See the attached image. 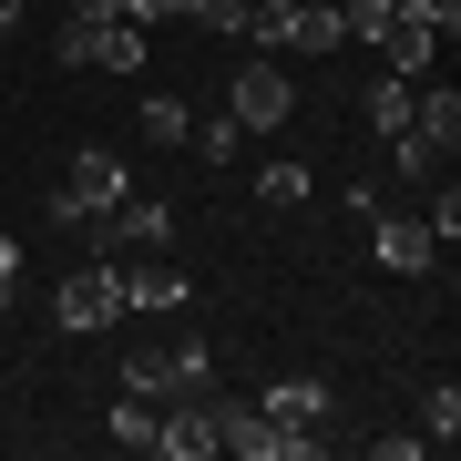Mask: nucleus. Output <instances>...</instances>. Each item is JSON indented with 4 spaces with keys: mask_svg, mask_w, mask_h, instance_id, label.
I'll list each match as a JSON object with an SVG mask.
<instances>
[{
    "mask_svg": "<svg viewBox=\"0 0 461 461\" xmlns=\"http://www.w3.org/2000/svg\"><path fill=\"white\" fill-rule=\"evenodd\" d=\"M451 32H461V0H390V21H379V62L400 72V83H420L430 62L451 51Z\"/></svg>",
    "mask_w": 461,
    "mask_h": 461,
    "instance_id": "f257e3e1",
    "label": "nucleus"
},
{
    "mask_svg": "<svg viewBox=\"0 0 461 461\" xmlns=\"http://www.w3.org/2000/svg\"><path fill=\"white\" fill-rule=\"evenodd\" d=\"M247 32H257L267 62H329V51H348L339 0H297V11H277V21H247Z\"/></svg>",
    "mask_w": 461,
    "mask_h": 461,
    "instance_id": "f03ea898",
    "label": "nucleus"
},
{
    "mask_svg": "<svg viewBox=\"0 0 461 461\" xmlns=\"http://www.w3.org/2000/svg\"><path fill=\"white\" fill-rule=\"evenodd\" d=\"M51 318H62L72 339L113 329V318H123V267H113V257H83V267L62 277V297H51Z\"/></svg>",
    "mask_w": 461,
    "mask_h": 461,
    "instance_id": "7ed1b4c3",
    "label": "nucleus"
},
{
    "mask_svg": "<svg viewBox=\"0 0 461 461\" xmlns=\"http://www.w3.org/2000/svg\"><path fill=\"white\" fill-rule=\"evenodd\" d=\"M226 113L247 123V133H287V113H297V83H287V62H267V51H257V62L226 83Z\"/></svg>",
    "mask_w": 461,
    "mask_h": 461,
    "instance_id": "20e7f679",
    "label": "nucleus"
},
{
    "mask_svg": "<svg viewBox=\"0 0 461 461\" xmlns=\"http://www.w3.org/2000/svg\"><path fill=\"white\" fill-rule=\"evenodd\" d=\"M359 226H369V267H390V277H430L441 236L420 226V205H411V215H390V205H379V215H359Z\"/></svg>",
    "mask_w": 461,
    "mask_h": 461,
    "instance_id": "39448f33",
    "label": "nucleus"
},
{
    "mask_svg": "<svg viewBox=\"0 0 461 461\" xmlns=\"http://www.w3.org/2000/svg\"><path fill=\"white\" fill-rule=\"evenodd\" d=\"M133 390H144V400H185V390H205V379H215V359H205V348H133Z\"/></svg>",
    "mask_w": 461,
    "mask_h": 461,
    "instance_id": "423d86ee",
    "label": "nucleus"
},
{
    "mask_svg": "<svg viewBox=\"0 0 461 461\" xmlns=\"http://www.w3.org/2000/svg\"><path fill=\"white\" fill-rule=\"evenodd\" d=\"M154 451H165V461H215V411H205V390H185L175 411H154Z\"/></svg>",
    "mask_w": 461,
    "mask_h": 461,
    "instance_id": "0eeeda50",
    "label": "nucleus"
},
{
    "mask_svg": "<svg viewBox=\"0 0 461 461\" xmlns=\"http://www.w3.org/2000/svg\"><path fill=\"white\" fill-rule=\"evenodd\" d=\"M175 247V205L165 195H123L113 205V257H165Z\"/></svg>",
    "mask_w": 461,
    "mask_h": 461,
    "instance_id": "6e6552de",
    "label": "nucleus"
},
{
    "mask_svg": "<svg viewBox=\"0 0 461 461\" xmlns=\"http://www.w3.org/2000/svg\"><path fill=\"white\" fill-rule=\"evenodd\" d=\"M257 411H267V420H287V430H318V441H329V411H339V400H329V379H267V390H257Z\"/></svg>",
    "mask_w": 461,
    "mask_h": 461,
    "instance_id": "1a4fd4ad",
    "label": "nucleus"
},
{
    "mask_svg": "<svg viewBox=\"0 0 461 461\" xmlns=\"http://www.w3.org/2000/svg\"><path fill=\"white\" fill-rule=\"evenodd\" d=\"M185 297H195V287H185V267H123V318H175L185 308Z\"/></svg>",
    "mask_w": 461,
    "mask_h": 461,
    "instance_id": "9d476101",
    "label": "nucleus"
},
{
    "mask_svg": "<svg viewBox=\"0 0 461 461\" xmlns=\"http://www.w3.org/2000/svg\"><path fill=\"white\" fill-rule=\"evenodd\" d=\"M411 133H430V144L451 154V144H461V93H451V83H420V93H411Z\"/></svg>",
    "mask_w": 461,
    "mask_h": 461,
    "instance_id": "9b49d317",
    "label": "nucleus"
},
{
    "mask_svg": "<svg viewBox=\"0 0 461 461\" xmlns=\"http://www.w3.org/2000/svg\"><path fill=\"white\" fill-rule=\"evenodd\" d=\"M93 72H144V21H93Z\"/></svg>",
    "mask_w": 461,
    "mask_h": 461,
    "instance_id": "f8f14e48",
    "label": "nucleus"
},
{
    "mask_svg": "<svg viewBox=\"0 0 461 461\" xmlns=\"http://www.w3.org/2000/svg\"><path fill=\"white\" fill-rule=\"evenodd\" d=\"M308 185H318V175L297 165V154H267V165H257V205H267V215H287L297 195H308Z\"/></svg>",
    "mask_w": 461,
    "mask_h": 461,
    "instance_id": "ddd939ff",
    "label": "nucleus"
},
{
    "mask_svg": "<svg viewBox=\"0 0 461 461\" xmlns=\"http://www.w3.org/2000/svg\"><path fill=\"white\" fill-rule=\"evenodd\" d=\"M133 123H144V144H165V154L185 144V133H195V113H185L175 93H144V103H133Z\"/></svg>",
    "mask_w": 461,
    "mask_h": 461,
    "instance_id": "4468645a",
    "label": "nucleus"
},
{
    "mask_svg": "<svg viewBox=\"0 0 461 461\" xmlns=\"http://www.w3.org/2000/svg\"><path fill=\"white\" fill-rule=\"evenodd\" d=\"M451 441H461V390L430 379V400H420V451H451Z\"/></svg>",
    "mask_w": 461,
    "mask_h": 461,
    "instance_id": "2eb2a0df",
    "label": "nucleus"
},
{
    "mask_svg": "<svg viewBox=\"0 0 461 461\" xmlns=\"http://www.w3.org/2000/svg\"><path fill=\"white\" fill-rule=\"evenodd\" d=\"M441 165H451V154L430 144V133H390V175H400V185H430Z\"/></svg>",
    "mask_w": 461,
    "mask_h": 461,
    "instance_id": "dca6fc26",
    "label": "nucleus"
},
{
    "mask_svg": "<svg viewBox=\"0 0 461 461\" xmlns=\"http://www.w3.org/2000/svg\"><path fill=\"white\" fill-rule=\"evenodd\" d=\"M411 93H420V83L379 72V83H369V133H411Z\"/></svg>",
    "mask_w": 461,
    "mask_h": 461,
    "instance_id": "f3484780",
    "label": "nucleus"
},
{
    "mask_svg": "<svg viewBox=\"0 0 461 461\" xmlns=\"http://www.w3.org/2000/svg\"><path fill=\"white\" fill-rule=\"evenodd\" d=\"M185 144H195L205 165H236V144H247V123H236V113H205L195 133H185Z\"/></svg>",
    "mask_w": 461,
    "mask_h": 461,
    "instance_id": "a211bd4d",
    "label": "nucleus"
},
{
    "mask_svg": "<svg viewBox=\"0 0 461 461\" xmlns=\"http://www.w3.org/2000/svg\"><path fill=\"white\" fill-rule=\"evenodd\" d=\"M420 226H430V236H441V247H451V236H461V195H451V185H441V175H430V185H420Z\"/></svg>",
    "mask_w": 461,
    "mask_h": 461,
    "instance_id": "6ab92c4d",
    "label": "nucleus"
},
{
    "mask_svg": "<svg viewBox=\"0 0 461 461\" xmlns=\"http://www.w3.org/2000/svg\"><path fill=\"white\" fill-rule=\"evenodd\" d=\"M113 451H154V400H113Z\"/></svg>",
    "mask_w": 461,
    "mask_h": 461,
    "instance_id": "aec40b11",
    "label": "nucleus"
},
{
    "mask_svg": "<svg viewBox=\"0 0 461 461\" xmlns=\"http://www.w3.org/2000/svg\"><path fill=\"white\" fill-rule=\"evenodd\" d=\"M185 21H195V32H247L257 0H185Z\"/></svg>",
    "mask_w": 461,
    "mask_h": 461,
    "instance_id": "412c9836",
    "label": "nucleus"
},
{
    "mask_svg": "<svg viewBox=\"0 0 461 461\" xmlns=\"http://www.w3.org/2000/svg\"><path fill=\"white\" fill-rule=\"evenodd\" d=\"M51 62H62V72H93V21H62V32H51Z\"/></svg>",
    "mask_w": 461,
    "mask_h": 461,
    "instance_id": "4be33fe9",
    "label": "nucleus"
},
{
    "mask_svg": "<svg viewBox=\"0 0 461 461\" xmlns=\"http://www.w3.org/2000/svg\"><path fill=\"white\" fill-rule=\"evenodd\" d=\"M379 21H390V0H339V32H348V41H369Z\"/></svg>",
    "mask_w": 461,
    "mask_h": 461,
    "instance_id": "5701e85b",
    "label": "nucleus"
},
{
    "mask_svg": "<svg viewBox=\"0 0 461 461\" xmlns=\"http://www.w3.org/2000/svg\"><path fill=\"white\" fill-rule=\"evenodd\" d=\"M11 287H21V236H0V308H11Z\"/></svg>",
    "mask_w": 461,
    "mask_h": 461,
    "instance_id": "b1692460",
    "label": "nucleus"
},
{
    "mask_svg": "<svg viewBox=\"0 0 461 461\" xmlns=\"http://www.w3.org/2000/svg\"><path fill=\"white\" fill-rule=\"evenodd\" d=\"M123 21H185V0H123Z\"/></svg>",
    "mask_w": 461,
    "mask_h": 461,
    "instance_id": "393cba45",
    "label": "nucleus"
},
{
    "mask_svg": "<svg viewBox=\"0 0 461 461\" xmlns=\"http://www.w3.org/2000/svg\"><path fill=\"white\" fill-rule=\"evenodd\" d=\"M72 21H123V0H62Z\"/></svg>",
    "mask_w": 461,
    "mask_h": 461,
    "instance_id": "a878e982",
    "label": "nucleus"
},
{
    "mask_svg": "<svg viewBox=\"0 0 461 461\" xmlns=\"http://www.w3.org/2000/svg\"><path fill=\"white\" fill-rule=\"evenodd\" d=\"M11 32H21V0H0V41H11Z\"/></svg>",
    "mask_w": 461,
    "mask_h": 461,
    "instance_id": "bb28decb",
    "label": "nucleus"
},
{
    "mask_svg": "<svg viewBox=\"0 0 461 461\" xmlns=\"http://www.w3.org/2000/svg\"><path fill=\"white\" fill-rule=\"evenodd\" d=\"M277 11H297V0H257V21H277Z\"/></svg>",
    "mask_w": 461,
    "mask_h": 461,
    "instance_id": "cd10ccee",
    "label": "nucleus"
}]
</instances>
